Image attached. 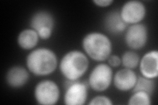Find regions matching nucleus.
Here are the masks:
<instances>
[{
    "label": "nucleus",
    "instance_id": "obj_1",
    "mask_svg": "<svg viewBox=\"0 0 158 105\" xmlns=\"http://www.w3.org/2000/svg\"><path fill=\"white\" fill-rule=\"evenodd\" d=\"M28 71L36 76H46L56 71L58 61L52 49L40 47L33 49L26 58Z\"/></svg>",
    "mask_w": 158,
    "mask_h": 105
},
{
    "label": "nucleus",
    "instance_id": "obj_2",
    "mask_svg": "<svg viewBox=\"0 0 158 105\" xmlns=\"http://www.w3.org/2000/svg\"><path fill=\"white\" fill-rule=\"evenodd\" d=\"M89 61L86 55L78 50H72L64 55L59 64L63 76L69 81H77L87 72Z\"/></svg>",
    "mask_w": 158,
    "mask_h": 105
},
{
    "label": "nucleus",
    "instance_id": "obj_3",
    "mask_svg": "<svg viewBox=\"0 0 158 105\" xmlns=\"http://www.w3.org/2000/svg\"><path fill=\"white\" fill-rule=\"evenodd\" d=\"M82 46L86 55L96 62L105 61L112 53V43L106 34L92 32L83 38Z\"/></svg>",
    "mask_w": 158,
    "mask_h": 105
},
{
    "label": "nucleus",
    "instance_id": "obj_4",
    "mask_svg": "<svg viewBox=\"0 0 158 105\" xmlns=\"http://www.w3.org/2000/svg\"><path fill=\"white\" fill-rule=\"evenodd\" d=\"M113 73L108 64L100 63L92 69L88 78V86L96 92H103L113 82Z\"/></svg>",
    "mask_w": 158,
    "mask_h": 105
},
{
    "label": "nucleus",
    "instance_id": "obj_5",
    "mask_svg": "<svg viewBox=\"0 0 158 105\" xmlns=\"http://www.w3.org/2000/svg\"><path fill=\"white\" fill-rule=\"evenodd\" d=\"M34 96L39 104L53 105L58 102L60 97V89L55 82L44 79L36 84Z\"/></svg>",
    "mask_w": 158,
    "mask_h": 105
},
{
    "label": "nucleus",
    "instance_id": "obj_6",
    "mask_svg": "<svg viewBox=\"0 0 158 105\" xmlns=\"http://www.w3.org/2000/svg\"><path fill=\"white\" fill-rule=\"evenodd\" d=\"M88 84L78 80H67L63 99L64 103L67 105L85 104L88 99Z\"/></svg>",
    "mask_w": 158,
    "mask_h": 105
},
{
    "label": "nucleus",
    "instance_id": "obj_7",
    "mask_svg": "<svg viewBox=\"0 0 158 105\" xmlns=\"http://www.w3.org/2000/svg\"><path fill=\"white\" fill-rule=\"evenodd\" d=\"M119 13L123 21L132 25L141 23L146 17V8L142 2L131 0L123 4Z\"/></svg>",
    "mask_w": 158,
    "mask_h": 105
},
{
    "label": "nucleus",
    "instance_id": "obj_8",
    "mask_svg": "<svg viewBox=\"0 0 158 105\" xmlns=\"http://www.w3.org/2000/svg\"><path fill=\"white\" fill-rule=\"evenodd\" d=\"M148 31L146 25L142 23L132 24L125 32V41L127 46L133 50H139L144 47L148 41Z\"/></svg>",
    "mask_w": 158,
    "mask_h": 105
},
{
    "label": "nucleus",
    "instance_id": "obj_9",
    "mask_svg": "<svg viewBox=\"0 0 158 105\" xmlns=\"http://www.w3.org/2000/svg\"><path fill=\"white\" fill-rule=\"evenodd\" d=\"M138 76L132 69L122 68L113 75V82L115 87L122 92L132 91L137 81Z\"/></svg>",
    "mask_w": 158,
    "mask_h": 105
},
{
    "label": "nucleus",
    "instance_id": "obj_10",
    "mask_svg": "<svg viewBox=\"0 0 158 105\" xmlns=\"http://www.w3.org/2000/svg\"><path fill=\"white\" fill-rule=\"evenodd\" d=\"M140 72L143 77L155 79L158 76V51L151 50L140 59Z\"/></svg>",
    "mask_w": 158,
    "mask_h": 105
},
{
    "label": "nucleus",
    "instance_id": "obj_11",
    "mask_svg": "<svg viewBox=\"0 0 158 105\" xmlns=\"http://www.w3.org/2000/svg\"><path fill=\"white\" fill-rule=\"evenodd\" d=\"M30 75L27 70L21 66L10 68L6 73V81L8 86L14 89L23 87L27 83Z\"/></svg>",
    "mask_w": 158,
    "mask_h": 105
},
{
    "label": "nucleus",
    "instance_id": "obj_12",
    "mask_svg": "<svg viewBox=\"0 0 158 105\" xmlns=\"http://www.w3.org/2000/svg\"><path fill=\"white\" fill-rule=\"evenodd\" d=\"M31 28L37 33L44 29H51L53 30L55 26V19L52 14L47 11H38L34 13L30 20Z\"/></svg>",
    "mask_w": 158,
    "mask_h": 105
},
{
    "label": "nucleus",
    "instance_id": "obj_13",
    "mask_svg": "<svg viewBox=\"0 0 158 105\" xmlns=\"http://www.w3.org/2000/svg\"><path fill=\"white\" fill-rule=\"evenodd\" d=\"M103 24L106 30L112 35L120 34L128 28V24L123 21L120 13L118 11L107 13L104 18Z\"/></svg>",
    "mask_w": 158,
    "mask_h": 105
},
{
    "label": "nucleus",
    "instance_id": "obj_14",
    "mask_svg": "<svg viewBox=\"0 0 158 105\" xmlns=\"http://www.w3.org/2000/svg\"><path fill=\"white\" fill-rule=\"evenodd\" d=\"M40 37L38 33L32 28L23 30L17 36L18 46L24 50H32L38 43Z\"/></svg>",
    "mask_w": 158,
    "mask_h": 105
},
{
    "label": "nucleus",
    "instance_id": "obj_15",
    "mask_svg": "<svg viewBox=\"0 0 158 105\" xmlns=\"http://www.w3.org/2000/svg\"><path fill=\"white\" fill-rule=\"evenodd\" d=\"M156 89V83L154 79L146 78L145 77L138 76L135 86L132 89V92H135L138 91H144L148 93L150 95L154 93Z\"/></svg>",
    "mask_w": 158,
    "mask_h": 105
},
{
    "label": "nucleus",
    "instance_id": "obj_16",
    "mask_svg": "<svg viewBox=\"0 0 158 105\" xmlns=\"http://www.w3.org/2000/svg\"><path fill=\"white\" fill-rule=\"evenodd\" d=\"M140 57L132 51H128L123 54L121 57V64L126 68L134 70L138 67L140 62Z\"/></svg>",
    "mask_w": 158,
    "mask_h": 105
},
{
    "label": "nucleus",
    "instance_id": "obj_17",
    "mask_svg": "<svg viewBox=\"0 0 158 105\" xmlns=\"http://www.w3.org/2000/svg\"><path fill=\"white\" fill-rule=\"evenodd\" d=\"M151 104V95L142 91L132 92L128 102L129 105H150Z\"/></svg>",
    "mask_w": 158,
    "mask_h": 105
},
{
    "label": "nucleus",
    "instance_id": "obj_18",
    "mask_svg": "<svg viewBox=\"0 0 158 105\" xmlns=\"http://www.w3.org/2000/svg\"><path fill=\"white\" fill-rule=\"evenodd\" d=\"M113 103L110 98L104 95H98L91 99L90 102L88 103L90 105H112Z\"/></svg>",
    "mask_w": 158,
    "mask_h": 105
},
{
    "label": "nucleus",
    "instance_id": "obj_19",
    "mask_svg": "<svg viewBox=\"0 0 158 105\" xmlns=\"http://www.w3.org/2000/svg\"><path fill=\"white\" fill-rule=\"evenodd\" d=\"M107 61L108 64L111 67H118L121 64V59L115 55H111L110 57L107 59Z\"/></svg>",
    "mask_w": 158,
    "mask_h": 105
},
{
    "label": "nucleus",
    "instance_id": "obj_20",
    "mask_svg": "<svg viewBox=\"0 0 158 105\" xmlns=\"http://www.w3.org/2000/svg\"><path fill=\"white\" fill-rule=\"evenodd\" d=\"M93 3L95 4L97 7L105 8L110 7L113 3V0H94Z\"/></svg>",
    "mask_w": 158,
    "mask_h": 105
}]
</instances>
